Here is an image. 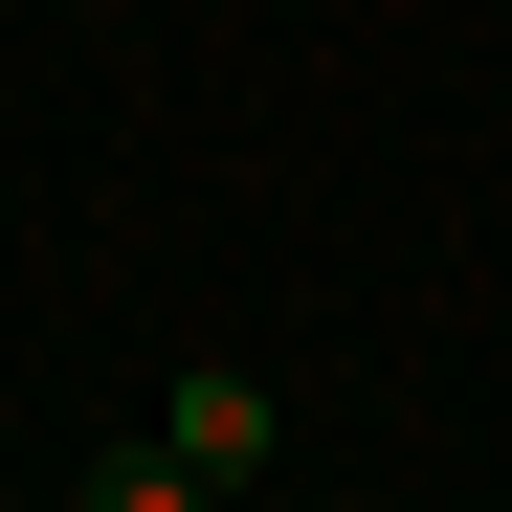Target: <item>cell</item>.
I'll list each match as a JSON object with an SVG mask.
<instances>
[{
  "mask_svg": "<svg viewBox=\"0 0 512 512\" xmlns=\"http://www.w3.org/2000/svg\"><path fill=\"white\" fill-rule=\"evenodd\" d=\"M156 446H179L201 490H223V468H268V379H223V357H201V379H179V423H156Z\"/></svg>",
  "mask_w": 512,
  "mask_h": 512,
  "instance_id": "1",
  "label": "cell"
},
{
  "mask_svg": "<svg viewBox=\"0 0 512 512\" xmlns=\"http://www.w3.org/2000/svg\"><path fill=\"white\" fill-rule=\"evenodd\" d=\"M90 512H201V468H179V446H134V468H112Z\"/></svg>",
  "mask_w": 512,
  "mask_h": 512,
  "instance_id": "2",
  "label": "cell"
}]
</instances>
